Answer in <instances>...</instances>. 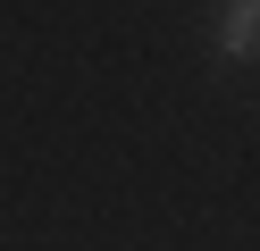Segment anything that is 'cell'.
Instances as JSON below:
<instances>
[{
	"mask_svg": "<svg viewBox=\"0 0 260 251\" xmlns=\"http://www.w3.org/2000/svg\"><path fill=\"white\" fill-rule=\"evenodd\" d=\"M218 42H226V59H252V42H260V9H252V0L218 9Z\"/></svg>",
	"mask_w": 260,
	"mask_h": 251,
	"instance_id": "1",
	"label": "cell"
}]
</instances>
